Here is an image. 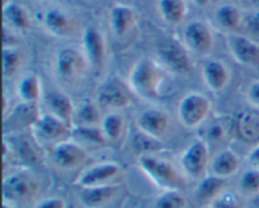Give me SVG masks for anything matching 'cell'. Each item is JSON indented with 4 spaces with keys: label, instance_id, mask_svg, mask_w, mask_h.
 Returning a JSON list of instances; mask_svg holds the SVG:
<instances>
[{
    "label": "cell",
    "instance_id": "obj_1",
    "mask_svg": "<svg viewBox=\"0 0 259 208\" xmlns=\"http://www.w3.org/2000/svg\"><path fill=\"white\" fill-rule=\"evenodd\" d=\"M164 76L161 67L151 58H141L131 68L128 75V86L138 97L156 101L162 97V86Z\"/></svg>",
    "mask_w": 259,
    "mask_h": 208
},
{
    "label": "cell",
    "instance_id": "obj_2",
    "mask_svg": "<svg viewBox=\"0 0 259 208\" xmlns=\"http://www.w3.org/2000/svg\"><path fill=\"white\" fill-rule=\"evenodd\" d=\"M138 167L149 181L161 191H182L186 187V176L182 169L157 155H139Z\"/></svg>",
    "mask_w": 259,
    "mask_h": 208
},
{
    "label": "cell",
    "instance_id": "obj_3",
    "mask_svg": "<svg viewBox=\"0 0 259 208\" xmlns=\"http://www.w3.org/2000/svg\"><path fill=\"white\" fill-rule=\"evenodd\" d=\"M29 128L35 143L45 149L71 139L72 131V126L67 125L50 113L39 114Z\"/></svg>",
    "mask_w": 259,
    "mask_h": 208
},
{
    "label": "cell",
    "instance_id": "obj_4",
    "mask_svg": "<svg viewBox=\"0 0 259 208\" xmlns=\"http://www.w3.org/2000/svg\"><path fill=\"white\" fill-rule=\"evenodd\" d=\"M39 191L37 178L28 169H20L5 177L3 181V198L9 203L29 201Z\"/></svg>",
    "mask_w": 259,
    "mask_h": 208
},
{
    "label": "cell",
    "instance_id": "obj_5",
    "mask_svg": "<svg viewBox=\"0 0 259 208\" xmlns=\"http://www.w3.org/2000/svg\"><path fill=\"white\" fill-rule=\"evenodd\" d=\"M211 113V101L200 92H190L177 106V116L185 128L196 129L206 123Z\"/></svg>",
    "mask_w": 259,
    "mask_h": 208
},
{
    "label": "cell",
    "instance_id": "obj_6",
    "mask_svg": "<svg viewBox=\"0 0 259 208\" xmlns=\"http://www.w3.org/2000/svg\"><path fill=\"white\" fill-rule=\"evenodd\" d=\"M180 164L186 178H204L210 167L209 144L201 138L192 141L181 154Z\"/></svg>",
    "mask_w": 259,
    "mask_h": 208
},
{
    "label": "cell",
    "instance_id": "obj_7",
    "mask_svg": "<svg viewBox=\"0 0 259 208\" xmlns=\"http://www.w3.org/2000/svg\"><path fill=\"white\" fill-rule=\"evenodd\" d=\"M46 154L57 168L62 171H72L82 167L88 162L89 153L86 148L72 139L61 141L46 149Z\"/></svg>",
    "mask_w": 259,
    "mask_h": 208
},
{
    "label": "cell",
    "instance_id": "obj_8",
    "mask_svg": "<svg viewBox=\"0 0 259 208\" xmlns=\"http://www.w3.org/2000/svg\"><path fill=\"white\" fill-rule=\"evenodd\" d=\"M89 61L83 53L75 48L60 50L55 60V72L60 80L73 82L85 73Z\"/></svg>",
    "mask_w": 259,
    "mask_h": 208
},
{
    "label": "cell",
    "instance_id": "obj_9",
    "mask_svg": "<svg viewBox=\"0 0 259 208\" xmlns=\"http://www.w3.org/2000/svg\"><path fill=\"white\" fill-rule=\"evenodd\" d=\"M162 65L177 75H189L194 70V62L186 48L174 40H164L158 47Z\"/></svg>",
    "mask_w": 259,
    "mask_h": 208
},
{
    "label": "cell",
    "instance_id": "obj_10",
    "mask_svg": "<svg viewBox=\"0 0 259 208\" xmlns=\"http://www.w3.org/2000/svg\"><path fill=\"white\" fill-rule=\"evenodd\" d=\"M136 124L141 133L158 140H162L171 130V118L166 111L158 108H149L142 111Z\"/></svg>",
    "mask_w": 259,
    "mask_h": 208
},
{
    "label": "cell",
    "instance_id": "obj_11",
    "mask_svg": "<svg viewBox=\"0 0 259 208\" xmlns=\"http://www.w3.org/2000/svg\"><path fill=\"white\" fill-rule=\"evenodd\" d=\"M120 166L114 162H103V163L94 164V166L83 169L78 174L75 181V186H77L78 188H89V187L110 184L120 174Z\"/></svg>",
    "mask_w": 259,
    "mask_h": 208
},
{
    "label": "cell",
    "instance_id": "obj_12",
    "mask_svg": "<svg viewBox=\"0 0 259 208\" xmlns=\"http://www.w3.org/2000/svg\"><path fill=\"white\" fill-rule=\"evenodd\" d=\"M131 88H126L116 80H109L104 82L96 92L98 105L103 109H110L116 111L126 109L132 103Z\"/></svg>",
    "mask_w": 259,
    "mask_h": 208
},
{
    "label": "cell",
    "instance_id": "obj_13",
    "mask_svg": "<svg viewBox=\"0 0 259 208\" xmlns=\"http://www.w3.org/2000/svg\"><path fill=\"white\" fill-rule=\"evenodd\" d=\"M184 40L187 49L196 55H209L214 45V35L206 23L192 20L185 27Z\"/></svg>",
    "mask_w": 259,
    "mask_h": 208
},
{
    "label": "cell",
    "instance_id": "obj_14",
    "mask_svg": "<svg viewBox=\"0 0 259 208\" xmlns=\"http://www.w3.org/2000/svg\"><path fill=\"white\" fill-rule=\"evenodd\" d=\"M227 43L233 58L239 65L249 68L259 67V44L247 35L239 34H230Z\"/></svg>",
    "mask_w": 259,
    "mask_h": 208
},
{
    "label": "cell",
    "instance_id": "obj_15",
    "mask_svg": "<svg viewBox=\"0 0 259 208\" xmlns=\"http://www.w3.org/2000/svg\"><path fill=\"white\" fill-rule=\"evenodd\" d=\"M83 55L89 61V65L95 68H101L105 62L106 44L104 34L94 25L85 28L82 34Z\"/></svg>",
    "mask_w": 259,
    "mask_h": 208
},
{
    "label": "cell",
    "instance_id": "obj_16",
    "mask_svg": "<svg viewBox=\"0 0 259 208\" xmlns=\"http://www.w3.org/2000/svg\"><path fill=\"white\" fill-rule=\"evenodd\" d=\"M120 187L118 184L78 188V201L85 208H101L118 197Z\"/></svg>",
    "mask_w": 259,
    "mask_h": 208
},
{
    "label": "cell",
    "instance_id": "obj_17",
    "mask_svg": "<svg viewBox=\"0 0 259 208\" xmlns=\"http://www.w3.org/2000/svg\"><path fill=\"white\" fill-rule=\"evenodd\" d=\"M235 133V118H232L227 114L215 115L206 125L202 128L201 139H204L207 144L209 141L212 143H223L229 140Z\"/></svg>",
    "mask_w": 259,
    "mask_h": 208
},
{
    "label": "cell",
    "instance_id": "obj_18",
    "mask_svg": "<svg viewBox=\"0 0 259 208\" xmlns=\"http://www.w3.org/2000/svg\"><path fill=\"white\" fill-rule=\"evenodd\" d=\"M201 75L206 87L214 93L222 92L230 82V71L224 63L217 60L205 63Z\"/></svg>",
    "mask_w": 259,
    "mask_h": 208
},
{
    "label": "cell",
    "instance_id": "obj_19",
    "mask_svg": "<svg viewBox=\"0 0 259 208\" xmlns=\"http://www.w3.org/2000/svg\"><path fill=\"white\" fill-rule=\"evenodd\" d=\"M240 169V159L237 154L230 149H223L215 154L210 162L209 172L212 176H217L227 181L230 177L235 176Z\"/></svg>",
    "mask_w": 259,
    "mask_h": 208
},
{
    "label": "cell",
    "instance_id": "obj_20",
    "mask_svg": "<svg viewBox=\"0 0 259 208\" xmlns=\"http://www.w3.org/2000/svg\"><path fill=\"white\" fill-rule=\"evenodd\" d=\"M46 105H47V113L52 114L57 119L62 120L67 125H73V115H75L76 106L73 105L72 100L66 93L60 92H51L46 97Z\"/></svg>",
    "mask_w": 259,
    "mask_h": 208
},
{
    "label": "cell",
    "instance_id": "obj_21",
    "mask_svg": "<svg viewBox=\"0 0 259 208\" xmlns=\"http://www.w3.org/2000/svg\"><path fill=\"white\" fill-rule=\"evenodd\" d=\"M43 25L56 37H67L75 30L72 18L61 9H50L43 14Z\"/></svg>",
    "mask_w": 259,
    "mask_h": 208
},
{
    "label": "cell",
    "instance_id": "obj_22",
    "mask_svg": "<svg viewBox=\"0 0 259 208\" xmlns=\"http://www.w3.org/2000/svg\"><path fill=\"white\" fill-rule=\"evenodd\" d=\"M235 133L247 143L259 141V113L255 110L240 111L235 116Z\"/></svg>",
    "mask_w": 259,
    "mask_h": 208
},
{
    "label": "cell",
    "instance_id": "obj_23",
    "mask_svg": "<svg viewBox=\"0 0 259 208\" xmlns=\"http://www.w3.org/2000/svg\"><path fill=\"white\" fill-rule=\"evenodd\" d=\"M225 191V179L219 178L212 174H206L200 179L196 189H195V198L201 204H211L212 201L218 198Z\"/></svg>",
    "mask_w": 259,
    "mask_h": 208
},
{
    "label": "cell",
    "instance_id": "obj_24",
    "mask_svg": "<svg viewBox=\"0 0 259 208\" xmlns=\"http://www.w3.org/2000/svg\"><path fill=\"white\" fill-rule=\"evenodd\" d=\"M134 22H136V13L131 7L116 4L111 8L109 23L116 37H124L133 28Z\"/></svg>",
    "mask_w": 259,
    "mask_h": 208
},
{
    "label": "cell",
    "instance_id": "obj_25",
    "mask_svg": "<svg viewBox=\"0 0 259 208\" xmlns=\"http://www.w3.org/2000/svg\"><path fill=\"white\" fill-rule=\"evenodd\" d=\"M71 139L82 145L83 148L85 146L101 148L109 144L100 125H73Z\"/></svg>",
    "mask_w": 259,
    "mask_h": 208
},
{
    "label": "cell",
    "instance_id": "obj_26",
    "mask_svg": "<svg viewBox=\"0 0 259 208\" xmlns=\"http://www.w3.org/2000/svg\"><path fill=\"white\" fill-rule=\"evenodd\" d=\"M17 96L20 102L27 105H37L42 98V82L35 73H27L17 85Z\"/></svg>",
    "mask_w": 259,
    "mask_h": 208
},
{
    "label": "cell",
    "instance_id": "obj_27",
    "mask_svg": "<svg viewBox=\"0 0 259 208\" xmlns=\"http://www.w3.org/2000/svg\"><path fill=\"white\" fill-rule=\"evenodd\" d=\"M100 126L109 144L119 143L124 136V133H125L126 121L125 118L118 111H111L104 116Z\"/></svg>",
    "mask_w": 259,
    "mask_h": 208
},
{
    "label": "cell",
    "instance_id": "obj_28",
    "mask_svg": "<svg viewBox=\"0 0 259 208\" xmlns=\"http://www.w3.org/2000/svg\"><path fill=\"white\" fill-rule=\"evenodd\" d=\"M4 19L9 28L25 32L30 28V15L23 5L18 3H8L4 5Z\"/></svg>",
    "mask_w": 259,
    "mask_h": 208
},
{
    "label": "cell",
    "instance_id": "obj_29",
    "mask_svg": "<svg viewBox=\"0 0 259 208\" xmlns=\"http://www.w3.org/2000/svg\"><path fill=\"white\" fill-rule=\"evenodd\" d=\"M158 10L164 22L179 25L186 18L187 5L185 0H158Z\"/></svg>",
    "mask_w": 259,
    "mask_h": 208
},
{
    "label": "cell",
    "instance_id": "obj_30",
    "mask_svg": "<svg viewBox=\"0 0 259 208\" xmlns=\"http://www.w3.org/2000/svg\"><path fill=\"white\" fill-rule=\"evenodd\" d=\"M101 120L103 118H101L100 106L98 103L86 100L76 106L73 125H100Z\"/></svg>",
    "mask_w": 259,
    "mask_h": 208
},
{
    "label": "cell",
    "instance_id": "obj_31",
    "mask_svg": "<svg viewBox=\"0 0 259 208\" xmlns=\"http://www.w3.org/2000/svg\"><path fill=\"white\" fill-rule=\"evenodd\" d=\"M215 18H217L218 24L229 32L239 29L244 23V17H243L242 12L232 4H225L218 8Z\"/></svg>",
    "mask_w": 259,
    "mask_h": 208
},
{
    "label": "cell",
    "instance_id": "obj_32",
    "mask_svg": "<svg viewBox=\"0 0 259 208\" xmlns=\"http://www.w3.org/2000/svg\"><path fill=\"white\" fill-rule=\"evenodd\" d=\"M133 148L139 155H156L159 151L164 150L162 140L151 138L139 131L133 139Z\"/></svg>",
    "mask_w": 259,
    "mask_h": 208
},
{
    "label": "cell",
    "instance_id": "obj_33",
    "mask_svg": "<svg viewBox=\"0 0 259 208\" xmlns=\"http://www.w3.org/2000/svg\"><path fill=\"white\" fill-rule=\"evenodd\" d=\"M7 140V139H5ZM8 141V140H7ZM9 144V148H10V153L13 155L17 157L19 161H22L23 163L25 164H32L37 163L39 161V157H38L37 150L32 146V144L24 138H20L19 140H17L15 143H8Z\"/></svg>",
    "mask_w": 259,
    "mask_h": 208
},
{
    "label": "cell",
    "instance_id": "obj_34",
    "mask_svg": "<svg viewBox=\"0 0 259 208\" xmlns=\"http://www.w3.org/2000/svg\"><path fill=\"white\" fill-rule=\"evenodd\" d=\"M23 63L22 53L15 47L3 48V73L5 78L17 75Z\"/></svg>",
    "mask_w": 259,
    "mask_h": 208
},
{
    "label": "cell",
    "instance_id": "obj_35",
    "mask_svg": "<svg viewBox=\"0 0 259 208\" xmlns=\"http://www.w3.org/2000/svg\"><path fill=\"white\" fill-rule=\"evenodd\" d=\"M187 199L182 191H162L156 198L153 208H186Z\"/></svg>",
    "mask_w": 259,
    "mask_h": 208
},
{
    "label": "cell",
    "instance_id": "obj_36",
    "mask_svg": "<svg viewBox=\"0 0 259 208\" xmlns=\"http://www.w3.org/2000/svg\"><path fill=\"white\" fill-rule=\"evenodd\" d=\"M239 188L244 196L254 197L259 194V168L247 169L239 181Z\"/></svg>",
    "mask_w": 259,
    "mask_h": 208
},
{
    "label": "cell",
    "instance_id": "obj_37",
    "mask_svg": "<svg viewBox=\"0 0 259 208\" xmlns=\"http://www.w3.org/2000/svg\"><path fill=\"white\" fill-rule=\"evenodd\" d=\"M243 27H244L245 33H247V37L249 39H252L253 42H255L259 44V12L254 10L253 13H250L248 17L244 18V23H243Z\"/></svg>",
    "mask_w": 259,
    "mask_h": 208
},
{
    "label": "cell",
    "instance_id": "obj_38",
    "mask_svg": "<svg viewBox=\"0 0 259 208\" xmlns=\"http://www.w3.org/2000/svg\"><path fill=\"white\" fill-rule=\"evenodd\" d=\"M210 208H240V199L234 192L224 191L211 202Z\"/></svg>",
    "mask_w": 259,
    "mask_h": 208
},
{
    "label": "cell",
    "instance_id": "obj_39",
    "mask_svg": "<svg viewBox=\"0 0 259 208\" xmlns=\"http://www.w3.org/2000/svg\"><path fill=\"white\" fill-rule=\"evenodd\" d=\"M247 101L253 109H259V81H254L247 90Z\"/></svg>",
    "mask_w": 259,
    "mask_h": 208
},
{
    "label": "cell",
    "instance_id": "obj_40",
    "mask_svg": "<svg viewBox=\"0 0 259 208\" xmlns=\"http://www.w3.org/2000/svg\"><path fill=\"white\" fill-rule=\"evenodd\" d=\"M34 208H66V202L60 197H48L38 202Z\"/></svg>",
    "mask_w": 259,
    "mask_h": 208
},
{
    "label": "cell",
    "instance_id": "obj_41",
    "mask_svg": "<svg viewBox=\"0 0 259 208\" xmlns=\"http://www.w3.org/2000/svg\"><path fill=\"white\" fill-rule=\"evenodd\" d=\"M247 161L249 162L253 167L259 168V143L249 151V154L247 155Z\"/></svg>",
    "mask_w": 259,
    "mask_h": 208
},
{
    "label": "cell",
    "instance_id": "obj_42",
    "mask_svg": "<svg viewBox=\"0 0 259 208\" xmlns=\"http://www.w3.org/2000/svg\"><path fill=\"white\" fill-rule=\"evenodd\" d=\"M192 2H194L197 7L205 8V7H207V5H209L212 0H192Z\"/></svg>",
    "mask_w": 259,
    "mask_h": 208
},
{
    "label": "cell",
    "instance_id": "obj_43",
    "mask_svg": "<svg viewBox=\"0 0 259 208\" xmlns=\"http://www.w3.org/2000/svg\"><path fill=\"white\" fill-rule=\"evenodd\" d=\"M252 206L253 208H259V194L252 197Z\"/></svg>",
    "mask_w": 259,
    "mask_h": 208
},
{
    "label": "cell",
    "instance_id": "obj_44",
    "mask_svg": "<svg viewBox=\"0 0 259 208\" xmlns=\"http://www.w3.org/2000/svg\"><path fill=\"white\" fill-rule=\"evenodd\" d=\"M3 208H15V206L13 203H9V202L3 201Z\"/></svg>",
    "mask_w": 259,
    "mask_h": 208
},
{
    "label": "cell",
    "instance_id": "obj_45",
    "mask_svg": "<svg viewBox=\"0 0 259 208\" xmlns=\"http://www.w3.org/2000/svg\"><path fill=\"white\" fill-rule=\"evenodd\" d=\"M250 2H252L253 7L255 8V10H258L259 12V0H250Z\"/></svg>",
    "mask_w": 259,
    "mask_h": 208
}]
</instances>
